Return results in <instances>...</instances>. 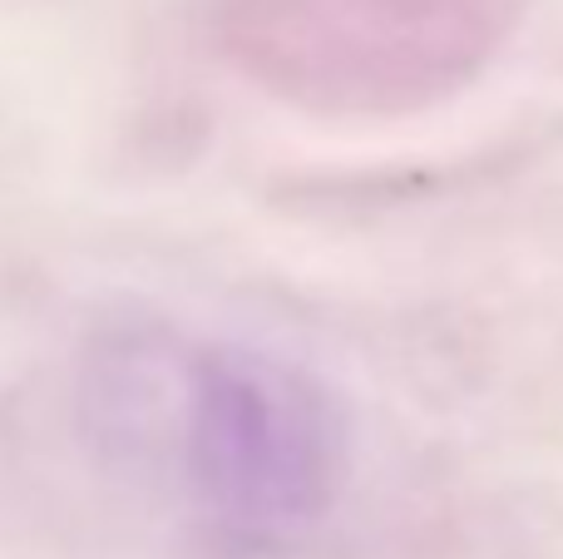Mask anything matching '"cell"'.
<instances>
[{"mask_svg": "<svg viewBox=\"0 0 563 559\" xmlns=\"http://www.w3.org/2000/svg\"><path fill=\"white\" fill-rule=\"evenodd\" d=\"M158 441L174 446L198 520L228 550L301 540L327 520L346 475L331 392L307 366L253 347H208L184 362Z\"/></svg>", "mask_w": 563, "mask_h": 559, "instance_id": "1", "label": "cell"}]
</instances>
